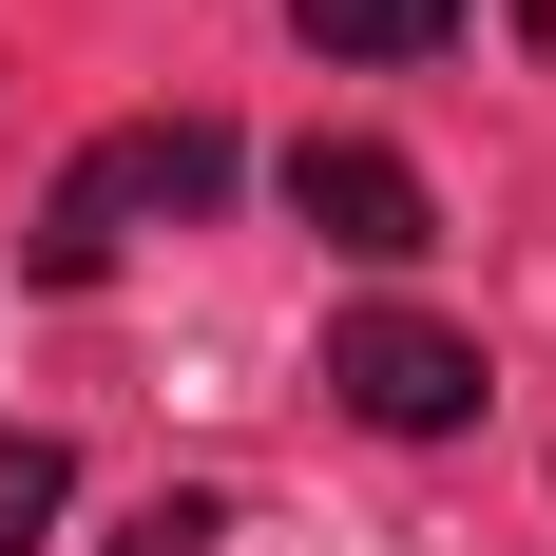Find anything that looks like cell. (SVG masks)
Listing matches in <instances>:
<instances>
[{"instance_id":"277c9868","label":"cell","mask_w":556,"mask_h":556,"mask_svg":"<svg viewBox=\"0 0 556 556\" xmlns=\"http://www.w3.org/2000/svg\"><path fill=\"white\" fill-rule=\"evenodd\" d=\"M307 20V58H442L460 39V0H288Z\"/></svg>"},{"instance_id":"3957f363","label":"cell","mask_w":556,"mask_h":556,"mask_svg":"<svg viewBox=\"0 0 556 556\" xmlns=\"http://www.w3.org/2000/svg\"><path fill=\"white\" fill-rule=\"evenodd\" d=\"M288 212L327 230L345 269H403V250H442L422 173H403V154H365V135H307V154H288Z\"/></svg>"},{"instance_id":"8992f818","label":"cell","mask_w":556,"mask_h":556,"mask_svg":"<svg viewBox=\"0 0 556 556\" xmlns=\"http://www.w3.org/2000/svg\"><path fill=\"white\" fill-rule=\"evenodd\" d=\"M212 538H230L212 500H154V518H135V538H115V556H212Z\"/></svg>"},{"instance_id":"6da1fadb","label":"cell","mask_w":556,"mask_h":556,"mask_svg":"<svg viewBox=\"0 0 556 556\" xmlns=\"http://www.w3.org/2000/svg\"><path fill=\"white\" fill-rule=\"evenodd\" d=\"M212 192H230V135H212V115H135V135H97V154L39 192V288H97L135 230H192Z\"/></svg>"},{"instance_id":"5b68a950","label":"cell","mask_w":556,"mask_h":556,"mask_svg":"<svg viewBox=\"0 0 556 556\" xmlns=\"http://www.w3.org/2000/svg\"><path fill=\"white\" fill-rule=\"evenodd\" d=\"M58 500H77V460H58L39 422H0V556H39V538H58Z\"/></svg>"},{"instance_id":"7a4b0ae2","label":"cell","mask_w":556,"mask_h":556,"mask_svg":"<svg viewBox=\"0 0 556 556\" xmlns=\"http://www.w3.org/2000/svg\"><path fill=\"white\" fill-rule=\"evenodd\" d=\"M327 384H345V422H384V442H460V422H480V345H460L442 307H345Z\"/></svg>"}]
</instances>
